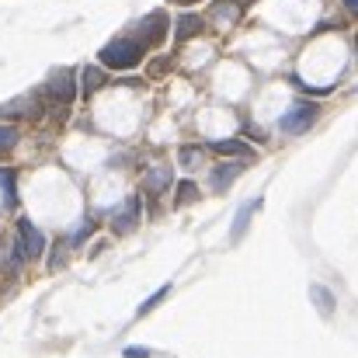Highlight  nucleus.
Masks as SVG:
<instances>
[{"label": "nucleus", "mask_w": 358, "mask_h": 358, "mask_svg": "<svg viewBox=\"0 0 358 358\" xmlns=\"http://www.w3.org/2000/svg\"><path fill=\"white\" fill-rule=\"evenodd\" d=\"M320 115V105L317 101H296L282 119H278V129L285 132V136H299V132H306L313 122Z\"/></svg>", "instance_id": "4"}, {"label": "nucleus", "mask_w": 358, "mask_h": 358, "mask_svg": "<svg viewBox=\"0 0 358 358\" xmlns=\"http://www.w3.org/2000/svg\"><path fill=\"white\" fill-rule=\"evenodd\" d=\"M17 139H21L17 125H7V122H0V157H3V153H10V150L17 146Z\"/></svg>", "instance_id": "18"}, {"label": "nucleus", "mask_w": 358, "mask_h": 358, "mask_svg": "<svg viewBox=\"0 0 358 358\" xmlns=\"http://www.w3.org/2000/svg\"><path fill=\"white\" fill-rule=\"evenodd\" d=\"M240 14H243V3L240 0H216L213 3V21L216 24H237Z\"/></svg>", "instance_id": "12"}, {"label": "nucleus", "mask_w": 358, "mask_h": 358, "mask_svg": "<svg viewBox=\"0 0 358 358\" xmlns=\"http://www.w3.org/2000/svg\"><path fill=\"white\" fill-rule=\"evenodd\" d=\"M45 108L49 105H45L42 91H28V94H17V98L0 105V122H7V125H14V122H38L45 115Z\"/></svg>", "instance_id": "3"}, {"label": "nucleus", "mask_w": 358, "mask_h": 358, "mask_svg": "<svg viewBox=\"0 0 358 358\" xmlns=\"http://www.w3.org/2000/svg\"><path fill=\"white\" fill-rule=\"evenodd\" d=\"M171 185H174V174H171L167 164H153V167L146 171V178H143V192H146V195H160V192H167Z\"/></svg>", "instance_id": "9"}, {"label": "nucleus", "mask_w": 358, "mask_h": 358, "mask_svg": "<svg viewBox=\"0 0 358 358\" xmlns=\"http://www.w3.org/2000/svg\"><path fill=\"white\" fill-rule=\"evenodd\" d=\"M345 7H348V10H352V14L358 17V0H345Z\"/></svg>", "instance_id": "25"}, {"label": "nucleus", "mask_w": 358, "mask_h": 358, "mask_svg": "<svg viewBox=\"0 0 358 358\" xmlns=\"http://www.w3.org/2000/svg\"><path fill=\"white\" fill-rule=\"evenodd\" d=\"M143 52H146V45H143L139 38L122 35V38H112V42L98 52V59H101L105 70H132V66L143 63Z\"/></svg>", "instance_id": "2"}, {"label": "nucleus", "mask_w": 358, "mask_h": 358, "mask_svg": "<svg viewBox=\"0 0 358 358\" xmlns=\"http://www.w3.org/2000/svg\"><path fill=\"white\" fill-rule=\"evenodd\" d=\"M243 3H250V0H243Z\"/></svg>", "instance_id": "27"}, {"label": "nucleus", "mask_w": 358, "mask_h": 358, "mask_svg": "<svg viewBox=\"0 0 358 358\" xmlns=\"http://www.w3.org/2000/svg\"><path fill=\"white\" fill-rule=\"evenodd\" d=\"M167 28H171L167 10H150V14L139 21V42H143V45H160V42L167 38Z\"/></svg>", "instance_id": "5"}, {"label": "nucleus", "mask_w": 358, "mask_h": 358, "mask_svg": "<svg viewBox=\"0 0 358 358\" xmlns=\"http://www.w3.org/2000/svg\"><path fill=\"white\" fill-rule=\"evenodd\" d=\"M167 292H171V285H160V289H157V292H153L150 299H143V306H139L136 313H139V317H146V313H153V310H157V306H160V303L167 299Z\"/></svg>", "instance_id": "20"}, {"label": "nucleus", "mask_w": 358, "mask_h": 358, "mask_svg": "<svg viewBox=\"0 0 358 358\" xmlns=\"http://www.w3.org/2000/svg\"><path fill=\"white\" fill-rule=\"evenodd\" d=\"M14 237L21 240V250H24V257L28 261H38L42 254H45V237H42V230L31 223V220H17V234Z\"/></svg>", "instance_id": "6"}, {"label": "nucleus", "mask_w": 358, "mask_h": 358, "mask_svg": "<svg viewBox=\"0 0 358 358\" xmlns=\"http://www.w3.org/2000/svg\"><path fill=\"white\" fill-rule=\"evenodd\" d=\"M66 247H70L66 240H56V243H52V257H49V271H59V268L66 264Z\"/></svg>", "instance_id": "21"}, {"label": "nucleus", "mask_w": 358, "mask_h": 358, "mask_svg": "<svg viewBox=\"0 0 358 358\" xmlns=\"http://www.w3.org/2000/svg\"><path fill=\"white\" fill-rule=\"evenodd\" d=\"M139 213H143L139 195H129L119 209L112 213V230H115V234H132V230H136V223H139Z\"/></svg>", "instance_id": "7"}, {"label": "nucleus", "mask_w": 358, "mask_h": 358, "mask_svg": "<svg viewBox=\"0 0 358 358\" xmlns=\"http://www.w3.org/2000/svg\"><path fill=\"white\" fill-rule=\"evenodd\" d=\"M261 209V199H250L247 206H240V213H237V220H234V230H230V240L237 243L243 234H247V227H250V216Z\"/></svg>", "instance_id": "14"}, {"label": "nucleus", "mask_w": 358, "mask_h": 358, "mask_svg": "<svg viewBox=\"0 0 358 358\" xmlns=\"http://www.w3.org/2000/svg\"><path fill=\"white\" fill-rule=\"evenodd\" d=\"M199 199V185L192 181V178H185V181H178V206H188V202H195Z\"/></svg>", "instance_id": "19"}, {"label": "nucleus", "mask_w": 358, "mask_h": 358, "mask_svg": "<svg viewBox=\"0 0 358 358\" xmlns=\"http://www.w3.org/2000/svg\"><path fill=\"white\" fill-rule=\"evenodd\" d=\"M164 70H167V59H157V63H153V66H150V73H153V77H160V73H164Z\"/></svg>", "instance_id": "24"}, {"label": "nucleus", "mask_w": 358, "mask_h": 358, "mask_svg": "<svg viewBox=\"0 0 358 358\" xmlns=\"http://www.w3.org/2000/svg\"><path fill=\"white\" fill-rule=\"evenodd\" d=\"M94 230H98V223H94V220H84V227H80L73 237L66 240V243H70V247H84V240L94 237Z\"/></svg>", "instance_id": "22"}, {"label": "nucleus", "mask_w": 358, "mask_h": 358, "mask_svg": "<svg viewBox=\"0 0 358 358\" xmlns=\"http://www.w3.org/2000/svg\"><path fill=\"white\" fill-rule=\"evenodd\" d=\"M243 164L247 160H227V164H220V167H213V174H209V185H213V192H227L234 181H237L240 174H243Z\"/></svg>", "instance_id": "8"}, {"label": "nucleus", "mask_w": 358, "mask_h": 358, "mask_svg": "<svg viewBox=\"0 0 358 358\" xmlns=\"http://www.w3.org/2000/svg\"><path fill=\"white\" fill-rule=\"evenodd\" d=\"M38 91H42V98H45V105H49L52 112L66 115V108H70L73 98H77V77H73V70H66V66H63V70H52Z\"/></svg>", "instance_id": "1"}, {"label": "nucleus", "mask_w": 358, "mask_h": 358, "mask_svg": "<svg viewBox=\"0 0 358 358\" xmlns=\"http://www.w3.org/2000/svg\"><path fill=\"white\" fill-rule=\"evenodd\" d=\"M178 164H181L185 171H199V164H202V146H181V150H178Z\"/></svg>", "instance_id": "17"}, {"label": "nucleus", "mask_w": 358, "mask_h": 358, "mask_svg": "<svg viewBox=\"0 0 358 358\" xmlns=\"http://www.w3.org/2000/svg\"><path fill=\"white\" fill-rule=\"evenodd\" d=\"M153 352L150 348H139V345H132V348H125V358H150Z\"/></svg>", "instance_id": "23"}, {"label": "nucleus", "mask_w": 358, "mask_h": 358, "mask_svg": "<svg viewBox=\"0 0 358 358\" xmlns=\"http://www.w3.org/2000/svg\"><path fill=\"white\" fill-rule=\"evenodd\" d=\"M0 199H3V209H14L17 206V178L7 167H0Z\"/></svg>", "instance_id": "15"}, {"label": "nucleus", "mask_w": 358, "mask_h": 358, "mask_svg": "<svg viewBox=\"0 0 358 358\" xmlns=\"http://www.w3.org/2000/svg\"><path fill=\"white\" fill-rule=\"evenodd\" d=\"M209 150L216 157H234V160H254V150L243 143V139H213Z\"/></svg>", "instance_id": "10"}, {"label": "nucleus", "mask_w": 358, "mask_h": 358, "mask_svg": "<svg viewBox=\"0 0 358 358\" xmlns=\"http://www.w3.org/2000/svg\"><path fill=\"white\" fill-rule=\"evenodd\" d=\"M174 3H185L188 7V3H199V0H174Z\"/></svg>", "instance_id": "26"}, {"label": "nucleus", "mask_w": 358, "mask_h": 358, "mask_svg": "<svg viewBox=\"0 0 358 358\" xmlns=\"http://www.w3.org/2000/svg\"><path fill=\"white\" fill-rule=\"evenodd\" d=\"M310 299L317 303V310H320L324 317L334 313V292H331L327 285H310Z\"/></svg>", "instance_id": "16"}, {"label": "nucleus", "mask_w": 358, "mask_h": 358, "mask_svg": "<svg viewBox=\"0 0 358 358\" xmlns=\"http://www.w3.org/2000/svg\"><path fill=\"white\" fill-rule=\"evenodd\" d=\"M355 45H358V38H355Z\"/></svg>", "instance_id": "28"}, {"label": "nucleus", "mask_w": 358, "mask_h": 358, "mask_svg": "<svg viewBox=\"0 0 358 358\" xmlns=\"http://www.w3.org/2000/svg\"><path fill=\"white\" fill-rule=\"evenodd\" d=\"M202 28H206V21H202L199 14H181V17L174 21V38H178V42H188V38L202 35Z\"/></svg>", "instance_id": "11"}, {"label": "nucleus", "mask_w": 358, "mask_h": 358, "mask_svg": "<svg viewBox=\"0 0 358 358\" xmlns=\"http://www.w3.org/2000/svg\"><path fill=\"white\" fill-rule=\"evenodd\" d=\"M105 84H108L105 66H84V70H80V91H84V98H91V94L101 91Z\"/></svg>", "instance_id": "13"}]
</instances>
